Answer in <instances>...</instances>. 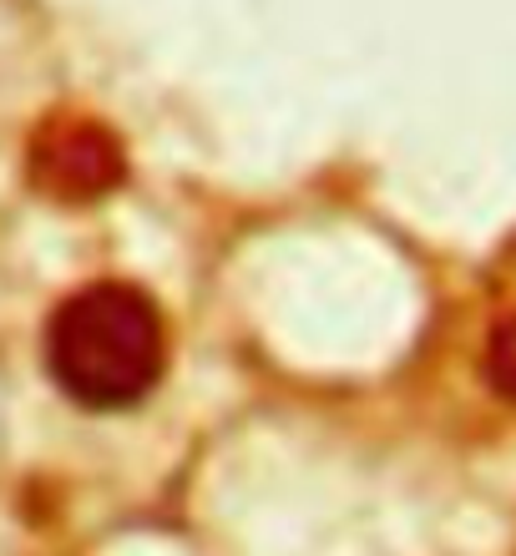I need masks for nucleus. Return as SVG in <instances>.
<instances>
[{
    "label": "nucleus",
    "mask_w": 516,
    "mask_h": 556,
    "mask_svg": "<svg viewBox=\"0 0 516 556\" xmlns=\"http://www.w3.org/2000/svg\"><path fill=\"white\" fill-rule=\"evenodd\" d=\"M51 380L87 410L137 405L167 365L163 314L133 283H87L46 324Z\"/></svg>",
    "instance_id": "1"
},
{
    "label": "nucleus",
    "mask_w": 516,
    "mask_h": 556,
    "mask_svg": "<svg viewBox=\"0 0 516 556\" xmlns=\"http://www.w3.org/2000/svg\"><path fill=\"white\" fill-rule=\"evenodd\" d=\"M127 173L122 162V147L112 142L106 127L87 117H56L36 132L30 147V177L36 188L61 198V203H87V198H102L112 192Z\"/></svg>",
    "instance_id": "2"
},
{
    "label": "nucleus",
    "mask_w": 516,
    "mask_h": 556,
    "mask_svg": "<svg viewBox=\"0 0 516 556\" xmlns=\"http://www.w3.org/2000/svg\"><path fill=\"white\" fill-rule=\"evenodd\" d=\"M487 380L496 395H506L516 405V314L502 319L491 329V344H487Z\"/></svg>",
    "instance_id": "3"
}]
</instances>
